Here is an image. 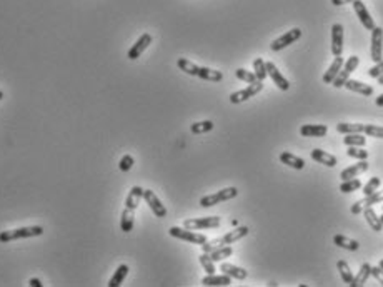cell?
<instances>
[{"mask_svg":"<svg viewBox=\"0 0 383 287\" xmlns=\"http://www.w3.org/2000/svg\"><path fill=\"white\" fill-rule=\"evenodd\" d=\"M177 67L182 70V72L188 74V75H194V77H199V72H200V66H197L188 59H178L177 61Z\"/></svg>","mask_w":383,"mask_h":287,"instance_id":"f546056e","label":"cell"},{"mask_svg":"<svg viewBox=\"0 0 383 287\" xmlns=\"http://www.w3.org/2000/svg\"><path fill=\"white\" fill-rule=\"evenodd\" d=\"M142 197H144V189H142L140 186H134L132 189H130L127 199H125V207L135 210L137 207H139Z\"/></svg>","mask_w":383,"mask_h":287,"instance_id":"603a6c76","label":"cell"},{"mask_svg":"<svg viewBox=\"0 0 383 287\" xmlns=\"http://www.w3.org/2000/svg\"><path fill=\"white\" fill-rule=\"evenodd\" d=\"M235 77L243 80V82H247V84H253V82L259 80L257 79V75L253 72H250V70H247V69H237L235 70Z\"/></svg>","mask_w":383,"mask_h":287,"instance_id":"ab89813d","label":"cell"},{"mask_svg":"<svg viewBox=\"0 0 383 287\" xmlns=\"http://www.w3.org/2000/svg\"><path fill=\"white\" fill-rule=\"evenodd\" d=\"M168 234H170L172 237H175V239L187 241L190 244H199V246H202V244H205L207 241H209L207 239V236L197 234V232L190 231V229H185V227H170Z\"/></svg>","mask_w":383,"mask_h":287,"instance_id":"5b68a950","label":"cell"},{"mask_svg":"<svg viewBox=\"0 0 383 287\" xmlns=\"http://www.w3.org/2000/svg\"><path fill=\"white\" fill-rule=\"evenodd\" d=\"M333 244L342 249H347V251L350 252H357L360 249V242L355 241V239H348V237H345L342 234H337L335 237H333Z\"/></svg>","mask_w":383,"mask_h":287,"instance_id":"cb8c5ba5","label":"cell"},{"mask_svg":"<svg viewBox=\"0 0 383 287\" xmlns=\"http://www.w3.org/2000/svg\"><path fill=\"white\" fill-rule=\"evenodd\" d=\"M370 55H371V61H373L375 64L383 61V29L381 27H375V29L371 30Z\"/></svg>","mask_w":383,"mask_h":287,"instance_id":"52a82bcc","label":"cell"},{"mask_svg":"<svg viewBox=\"0 0 383 287\" xmlns=\"http://www.w3.org/2000/svg\"><path fill=\"white\" fill-rule=\"evenodd\" d=\"M371 275L378 280V284L383 285V269L380 267V265H373V267H371Z\"/></svg>","mask_w":383,"mask_h":287,"instance_id":"bcb514c9","label":"cell"},{"mask_svg":"<svg viewBox=\"0 0 383 287\" xmlns=\"http://www.w3.org/2000/svg\"><path fill=\"white\" fill-rule=\"evenodd\" d=\"M378 265H380V267H381V269H383V259H381V261H380V262H378Z\"/></svg>","mask_w":383,"mask_h":287,"instance_id":"db71d44e","label":"cell"},{"mask_svg":"<svg viewBox=\"0 0 383 287\" xmlns=\"http://www.w3.org/2000/svg\"><path fill=\"white\" fill-rule=\"evenodd\" d=\"M220 270H222V274H227L232 279H238V280L247 279V275H248L247 270H245L243 267H238V265H233V264H228V262H223L220 265Z\"/></svg>","mask_w":383,"mask_h":287,"instance_id":"ac0fdd59","label":"cell"},{"mask_svg":"<svg viewBox=\"0 0 383 287\" xmlns=\"http://www.w3.org/2000/svg\"><path fill=\"white\" fill-rule=\"evenodd\" d=\"M199 79L209 80V82H220V80H223V74L220 72V70H213V69H209V67H200Z\"/></svg>","mask_w":383,"mask_h":287,"instance_id":"f1b7e54d","label":"cell"},{"mask_svg":"<svg viewBox=\"0 0 383 287\" xmlns=\"http://www.w3.org/2000/svg\"><path fill=\"white\" fill-rule=\"evenodd\" d=\"M129 270H130V267L127 264H120L117 270H115V274L112 275L110 282H108V287H118L125 280V277L129 275Z\"/></svg>","mask_w":383,"mask_h":287,"instance_id":"83f0119b","label":"cell"},{"mask_svg":"<svg viewBox=\"0 0 383 287\" xmlns=\"http://www.w3.org/2000/svg\"><path fill=\"white\" fill-rule=\"evenodd\" d=\"M347 155L348 157H353V159H358V160H366V159H368V152H366L363 147H355V145H350L348 150H347Z\"/></svg>","mask_w":383,"mask_h":287,"instance_id":"b9f144b4","label":"cell"},{"mask_svg":"<svg viewBox=\"0 0 383 287\" xmlns=\"http://www.w3.org/2000/svg\"><path fill=\"white\" fill-rule=\"evenodd\" d=\"M253 74L257 75V79L262 80V82L267 79V66L262 57H257L253 61Z\"/></svg>","mask_w":383,"mask_h":287,"instance_id":"74e56055","label":"cell"},{"mask_svg":"<svg viewBox=\"0 0 383 287\" xmlns=\"http://www.w3.org/2000/svg\"><path fill=\"white\" fill-rule=\"evenodd\" d=\"M2 99H4V92L0 90V100H2Z\"/></svg>","mask_w":383,"mask_h":287,"instance_id":"f5cc1de1","label":"cell"},{"mask_svg":"<svg viewBox=\"0 0 383 287\" xmlns=\"http://www.w3.org/2000/svg\"><path fill=\"white\" fill-rule=\"evenodd\" d=\"M368 170V162L366 160H358V164L355 165H350L347 167V169L342 170V181H347V179H353V177H358L360 174H363V172Z\"/></svg>","mask_w":383,"mask_h":287,"instance_id":"9a60e30c","label":"cell"},{"mask_svg":"<svg viewBox=\"0 0 383 287\" xmlns=\"http://www.w3.org/2000/svg\"><path fill=\"white\" fill-rule=\"evenodd\" d=\"M330 2L335 5V7H340V5H345V4H352L353 0H330Z\"/></svg>","mask_w":383,"mask_h":287,"instance_id":"c3c4849f","label":"cell"},{"mask_svg":"<svg viewBox=\"0 0 383 287\" xmlns=\"http://www.w3.org/2000/svg\"><path fill=\"white\" fill-rule=\"evenodd\" d=\"M280 160H282V164L292 167V169H295V170L305 169V160L302 159V157L295 155L292 152H282L280 154Z\"/></svg>","mask_w":383,"mask_h":287,"instance_id":"44dd1931","label":"cell"},{"mask_svg":"<svg viewBox=\"0 0 383 287\" xmlns=\"http://www.w3.org/2000/svg\"><path fill=\"white\" fill-rule=\"evenodd\" d=\"M134 224H135V210L125 207L122 217H120V227H122L123 232H130L134 229Z\"/></svg>","mask_w":383,"mask_h":287,"instance_id":"4316f807","label":"cell"},{"mask_svg":"<svg viewBox=\"0 0 383 287\" xmlns=\"http://www.w3.org/2000/svg\"><path fill=\"white\" fill-rule=\"evenodd\" d=\"M350 212H352V214H360V212H363V205L360 204V200H358V202H355V204L352 205V209H350Z\"/></svg>","mask_w":383,"mask_h":287,"instance_id":"7dc6e473","label":"cell"},{"mask_svg":"<svg viewBox=\"0 0 383 287\" xmlns=\"http://www.w3.org/2000/svg\"><path fill=\"white\" fill-rule=\"evenodd\" d=\"M380 220H381V224H383V214L380 215Z\"/></svg>","mask_w":383,"mask_h":287,"instance_id":"11a10c76","label":"cell"},{"mask_svg":"<svg viewBox=\"0 0 383 287\" xmlns=\"http://www.w3.org/2000/svg\"><path fill=\"white\" fill-rule=\"evenodd\" d=\"M237 196H238V189L237 187H227V189H222V191H218L215 194H212V196L202 197L200 205L202 207H212V205L222 204V202H225V200L235 199Z\"/></svg>","mask_w":383,"mask_h":287,"instance_id":"7a4b0ae2","label":"cell"},{"mask_svg":"<svg viewBox=\"0 0 383 287\" xmlns=\"http://www.w3.org/2000/svg\"><path fill=\"white\" fill-rule=\"evenodd\" d=\"M353 9H355V14H357V17L360 19V22H362V25L365 27L366 30H373L375 29V22H373V17L370 15V12L366 10L365 4L362 2V0H353Z\"/></svg>","mask_w":383,"mask_h":287,"instance_id":"8fae6325","label":"cell"},{"mask_svg":"<svg viewBox=\"0 0 383 287\" xmlns=\"http://www.w3.org/2000/svg\"><path fill=\"white\" fill-rule=\"evenodd\" d=\"M150 44H152V35L150 34H142L139 39H137L135 44L132 45V48L129 50L127 57L130 59V61H135V59H139L142 53H144V50Z\"/></svg>","mask_w":383,"mask_h":287,"instance_id":"4fadbf2b","label":"cell"},{"mask_svg":"<svg viewBox=\"0 0 383 287\" xmlns=\"http://www.w3.org/2000/svg\"><path fill=\"white\" fill-rule=\"evenodd\" d=\"M190 131L191 134L195 135H200V134H207L213 131V122L212 121H202V122H195L190 126Z\"/></svg>","mask_w":383,"mask_h":287,"instance_id":"8d00e7d4","label":"cell"},{"mask_svg":"<svg viewBox=\"0 0 383 287\" xmlns=\"http://www.w3.org/2000/svg\"><path fill=\"white\" fill-rule=\"evenodd\" d=\"M328 132V127L325 124H303L300 127V134L303 137H325Z\"/></svg>","mask_w":383,"mask_h":287,"instance_id":"5bb4252c","label":"cell"},{"mask_svg":"<svg viewBox=\"0 0 383 287\" xmlns=\"http://www.w3.org/2000/svg\"><path fill=\"white\" fill-rule=\"evenodd\" d=\"M375 105H376V107H383V94H380V95L375 99Z\"/></svg>","mask_w":383,"mask_h":287,"instance_id":"f907efd6","label":"cell"},{"mask_svg":"<svg viewBox=\"0 0 383 287\" xmlns=\"http://www.w3.org/2000/svg\"><path fill=\"white\" fill-rule=\"evenodd\" d=\"M337 269H338V272H340V277H342V280L345 284H350L353 280V272H352V269H350V265L345 262V261H338L337 262Z\"/></svg>","mask_w":383,"mask_h":287,"instance_id":"e575fe53","label":"cell"},{"mask_svg":"<svg viewBox=\"0 0 383 287\" xmlns=\"http://www.w3.org/2000/svg\"><path fill=\"white\" fill-rule=\"evenodd\" d=\"M43 234V227L40 225H30V227H19V229L4 231L0 232V242L7 244L19 239H27V237H37Z\"/></svg>","mask_w":383,"mask_h":287,"instance_id":"6da1fadb","label":"cell"},{"mask_svg":"<svg viewBox=\"0 0 383 287\" xmlns=\"http://www.w3.org/2000/svg\"><path fill=\"white\" fill-rule=\"evenodd\" d=\"M29 284H30L32 287H42V285H43L42 280H40V279H35V277H32V279L29 280Z\"/></svg>","mask_w":383,"mask_h":287,"instance_id":"681fc988","label":"cell"},{"mask_svg":"<svg viewBox=\"0 0 383 287\" xmlns=\"http://www.w3.org/2000/svg\"><path fill=\"white\" fill-rule=\"evenodd\" d=\"M262 90H264V82H262V80H257V82H253V84H248L247 89L233 92V94L230 95V102H232V104H242V102H247L248 99L255 97Z\"/></svg>","mask_w":383,"mask_h":287,"instance_id":"8992f818","label":"cell"},{"mask_svg":"<svg viewBox=\"0 0 383 287\" xmlns=\"http://www.w3.org/2000/svg\"><path fill=\"white\" fill-rule=\"evenodd\" d=\"M343 87H347L348 90L352 92H357V94L360 95H365V97H370L373 95V87H370L368 84H363L360 82V80H353V79H348L347 82H345Z\"/></svg>","mask_w":383,"mask_h":287,"instance_id":"2e32d148","label":"cell"},{"mask_svg":"<svg viewBox=\"0 0 383 287\" xmlns=\"http://www.w3.org/2000/svg\"><path fill=\"white\" fill-rule=\"evenodd\" d=\"M363 134L368 135V137L383 139V127L381 126H373V124H365Z\"/></svg>","mask_w":383,"mask_h":287,"instance_id":"60d3db41","label":"cell"},{"mask_svg":"<svg viewBox=\"0 0 383 287\" xmlns=\"http://www.w3.org/2000/svg\"><path fill=\"white\" fill-rule=\"evenodd\" d=\"M365 124H348V122H338L337 124V132L340 134H363Z\"/></svg>","mask_w":383,"mask_h":287,"instance_id":"4dcf8cb0","label":"cell"},{"mask_svg":"<svg viewBox=\"0 0 383 287\" xmlns=\"http://www.w3.org/2000/svg\"><path fill=\"white\" fill-rule=\"evenodd\" d=\"M380 184H381L380 177H371L370 181L363 186V191H362L363 196H370V194H373L375 191H378Z\"/></svg>","mask_w":383,"mask_h":287,"instance_id":"7bdbcfd3","label":"cell"},{"mask_svg":"<svg viewBox=\"0 0 383 287\" xmlns=\"http://www.w3.org/2000/svg\"><path fill=\"white\" fill-rule=\"evenodd\" d=\"M144 199H145V202L149 204V207H150L152 212L155 214V217H160V219L167 217L165 205L160 202V199L155 196V192L150 191V189H144Z\"/></svg>","mask_w":383,"mask_h":287,"instance_id":"9c48e42d","label":"cell"},{"mask_svg":"<svg viewBox=\"0 0 383 287\" xmlns=\"http://www.w3.org/2000/svg\"><path fill=\"white\" fill-rule=\"evenodd\" d=\"M311 159H313L315 162H318V164H324L327 167H335L338 164L337 157L325 152V150L322 149H313L311 150Z\"/></svg>","mask_w":383,"mask_h":287,"instance_id":"e0dca14e","label":"cell"},{"mask_svg":"<svg viewBox=\"0 0 383 287\" xmlns=\"http://www.w3.org/2000/svg\"><path fill=\"white\" fill-rule=\"evenodd\" d=\"M370 275H371V265L368 262H365V264H362V267H360L358 274L353 275V280L348 285L350 287H362L366 284V280H368Z\"/></svg>","mask_w":383,"mask_h":287,"instance_id":"ffe728a7","label":"cell"},{"mask_svg":"<svg viewBox=\"0 0 383 287\" xmlns=\"http://www.w3.org/2000/svg\"><path fill=\"white\" fill-rule=\"evenodd\" d=\"M378 84H380V85H383V74L378 77Z\"/></svg>","mask_w":383,"mask_h":287,"instance_id":"816d5d0a","label":"cell"},{"mask_svg":"<svg viewBox=\"0 0 383 287\" xmlns=\"http://www.w3.org/2000/svg\"><path fill=\"white\" fill-rule=\"evenodd\" d=\"M233 254V249L230 247V246H223V247H220V249H215V251H212V252H209V256H210V259L213 262H222V261H225L227 257H230Z\"/></svg>","mask_w":383,"mask_h":287,"instance_id":"1f68e13d","label":"cell"},{"mask_svg":"<svg viewBox=\"0 0 383 287\" xmlns=\"http://www.w3.org/2000/svg\"><path fill=\"white\" fill-rule=\"evenodd\" d=\"M202 284L204 285H230L232 284V277L227 274L217 275V274H207L204 279H202Z\"/></svg>","mask_w":383,"mask_h":287,"instance_id":"d4e9b609","label":"cell"},{"mask_svg":"<svg viewBox=\"0 0 383 287\" xmlns=\"http://www.w3.org/2000/svg\"><path fill=\"white\" fill-rule=\"evenodd\" d=\"M383 202V191H375L373 194H370V196H365L362 200H360V204L365 207H373L375 204H381Z\"/></svg>","mask_w":383,"mask_h":287,"instance_id":"836d02e7","label":"cell"},{"mask_svg":"<svg viewBox=\"0 0 383 287\" xmlns=\"http://www.w3.org/2000/svg\"><path fill=\"white\" fill-rule=\"evenodd\" d=\"M222 224V219L218 215H210V217H195L183 220V227L190 231H200V229H217Z\"/></svg>","mask_w":383,"mask_h":287,"instance_id":"277c9868","label":"cell"},{"mask_svg":"<svg viewBox=\"0 0 383 287\" xmlns=\"http://www.w3.org/2000/svg\"><path fill=\"white\" fill-rule=\"evenodd\" d=\"M360 187H362V181H360L358 177H353V179H347V181L342 182L340 191H342L343 194H350V192L358 191Z\"/></svg>","mask_w":383,"mask_h":287,"instance_id":"d590c367","label":"cell"},{"mask_svg":"<svg viewBox=\"0 0 383 287\" xmlns=\"http://www.w3.org/2000/svg\"><path fill=\"white\" fill-rule=\"evenodd\" d=\"M360 66V57H357V55H352V57H348L347 61H345V64H343V67L340 69V72H338V75L335 79H333V87H337V89H340V87H343L345 85V82L350 79V75H352V72L353 70H357V67Z\"/></svg>","mask_w":383,"mask_h":287,"instance_id":"3957f363","label":"cell"},{"mask_svg":"<svg viewBox=\"0 0 383 287\" xmlns=\"http://www.w3.org/2000/svg\"><path fill=\"white\" fill-rule=\"evenodd\" d=\"M381 74H383V61L376 62L373 67L368 69V75L370 77H373V79H378Z\"/></svg>","mask_w":383,"mask_h":287,"instance_id":"f6af8a7d","label":"cell"},{"mask_svg":"<svg viewBox=\"0 0 383 287\" xmlns=\"http://www.w3.org/2000/svg\"><path fill=\"white\" fill-rule=\"evenodd\" d=\"M343 144L345 145H355V147H363L366 144V137H363L362 134H345L343 137Z\"/></svg>","mask_w":383,"mask_h":287,"instance_id":"d6a6232c","label":"cell"},{"mask_svg":"<svg viewBox=\"0 0 383 287\" xmlns=\"http://www.w3.org/2000/svg\"><path fill=\"white\" fill-rule=\"evenodd\" d=\"M343 25L342 24H333L332 25V52L335 57H342L343 53Z\"/></svg>","mask_w":383,"mask_h":287,"instance_id":"30bf717a","label":"cell"},{"mask_svg":"<svg viewBox=\"0 0 383 287\" xmlns=\"http://www.w3.org/2000/svg\"><path fill=\"white\" fill-rule=\"evenodd\" d=\"M134 157L132 155H129V154H125L122 159H120V164H118V169L122 170V172H129L130 169L134 167Z\"/></svg>","mask_w":383,"mask_h":287,"instance_id":"ee69618b","label":"cell"},{"mask_svg":"<svg viewBox=\"0 0 383 287\" xmlns=\"http://www.w3.org/2000/svg\"><path fill=\"white\" fill-rule=\"evenodd\" d=\"M343 57H335V61H333L330 64V67H328V70L324 74V77H322V80H324V84H332L333 79L337 77L338 72H340V69L343 67Z\"/></svg>","mask_w":383,"mask_h":287,"instance_id":"7402d4cb","label":"cell"},{"mask_svg":"<svg viewBox=\"0 0 383 287\" xmlns=\"http://www.w3.org/2000/svg\"><path fill=\"white\" fill-rule=\"evenodd\" d=\"M300 37H302V30H300L298 27H295V29L285 32L283 35H280L278 39L273 40L272 45H270V48H272L273 52H278V50H282V48L292 45L293 42H297V40L300 39Z\"/></svg>","mask_w":383,"mask_h":287,"instance_id":"ba28073f","label":"cell"},{"mask_svg":"<svg viewBox=\"0 0 383 287\" xmlns=\"http://www.w3.org/2000/svg\"><path fill=\"white\" fill-rule=\"evenodd\" d=\"M199 261H200V265L204 267V270L207 274H215V262L212 261L210 259V256H209V252H204L202 256L199 257Z\"/></svg>","mask_w":383,"mask_h":287,"instance_id":"f35d334b","label":"cell"},{"mask_svg":"<svg viewBox=\"0 0 383 287\" xmlns=\"http://www.w3.org/2000/svg\"><path fill=\"white\" fill-rule=\"evenodd\" d=\"M265 66H267V75H270V79L273 80V84H275L280 90L287 92L290 89V82L280 74V70L277 69L275 64H273V62H265Z\"/></svg>","mask_w":383,"mask_h":287,"instance_id":"7c38bea8","label":"cell"},{"mask_svg":"<svg viewBox=\"0 0 383 287\" xmlns=\"http://www.w3.org/2000/svg\"><path fill=\"white\" fill-rule=\"evenodd\" d=\"M248 232H250V229H248L247 225H240V227H237V229L227 232L225 236H222L223 246H228V244H233V242H237L240 239H243V237L247 236Z\"/></svg>","mask_w":383,"mask_h":287,"instance_id":"d6986e66","label":"cell"},{"mask_svg":"<svg viewBox=\"0 0 383 287\" xmlns=\"http://www.w3.org/2000/svg\"><path fill=\"white\" fill-rule=\"evenodd\" d=\"M363 215H365L366 222H368V225L375 232H381L383 231V224H381V220H380V215H376V212H375L373 209H371V207H365L363 209Z\"/></svg>","mask_w":383,"mask_h":287,"instance_id":"484cf974","label":"cell"}]
</instances>
